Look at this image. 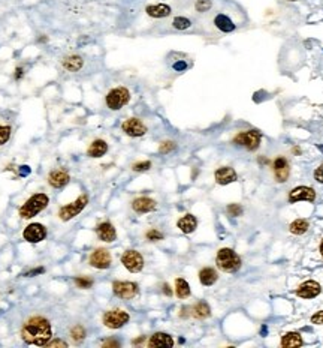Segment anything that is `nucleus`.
I'll return each instance as SVG.
<instances>
[{
    "label": "nucleus",
    "instance_id": "1",
    "mask_svg": "<svg viewBox=\"0 0 323 348\" xmlns=\"http://www.w3.org/2000/svg\"><path fill=\"white\" fill-rule=\"evenodd\" d=\"M53 330L51 324L43 317H32L27 320L21 329V338L29 345L45 347V344L51 339Z\"/></svg>",
    "mask_w": 323,
    "mask_h": 348
},
{
    "label": "nucleus",
    "instance_id": "2",
    "mask_svg": "<svg viewBox=\"0 0 323 348\" xmlns=\"http://www.w3.org/2000/svg\"><path fill=\"white\" fill-rule=\"evenodd\" d=\"M215 264L218 266L220 270L227 272V273H234V272H237L241 267V258H240V255L234 249L221 248L217 252Z\"/></svg>",
    "mask_w": 323,
    "mask_h": 348
},
{
    "label": "nucleus",
    "instance_id": "3",
    "mask_svg": "<svg viewBox=\"0 0 323 348\" xmlns=\"http://www.w3.org/2000/svg\"><path fill=\"white\" fill-rule=\"evenodd\" d=\"M48 203H50L48 195H45V194H36L33 197H30V198L21 206V209H20V216H21L23 219H30V218L36 216L39 212H42V210L48 206Z\"/></svg>",
    "mask_w": 323,
    "mask_h": 348
},
{
    "label": "nucleus",
    "instance_id": "4",
    "mask_svg": "<svg viewBox=\"0 0 323 348\" xmlns=\"http://www.w3.org/2000/svg\"><path fill=\"white\" fill-rule=\"evenodd\" d=\"M130 99V92L126 87H115L107 95V105L111 110H120Z\"/></svg>",
    "mask_w": 323,
    "mask_h": 348
},
{
    "label": "nucleus",
    "instance_id": "5",
    "mask_svg": "<svg viewBox=\"0 0 323 348\" xmlns=\"http://www.w3.org/2000/svg\"><path fill=\"white\" fill-rule=\"evenodd\" d=\"M87 204H88V197H87V195H81V197H79L78 200H75L73 203L63 206V207L59 210V216H60L62 221H69L72 218H75L76 215H79V213L85 209Z\"/></svg>",
    "mask_w": 323,
    "mask_h": 348
},
{
    "label": "nucleus",
    "instance_id": "6",
    "mask_svg": "<svg viewBox=\"0 0 323 348\" xmlns=\"http://www.w3.org/2000/svg\"><path fill=\"white\" fill-rule=\"evenodd\" d=\"M260 140H262V135L259 131L256 129H250V131H244V132H240L235 138H234V143L238 144V146H243L249 150H256L260 144Z\"/></svg>",
    "mask_w": 323,
    "mask_h": 348
},
{
    "label": "nucleus",
    "instance_id": "7",
    "mask_svg": "<svg viewBox=\"0 0 323 348\" xmlns=\"http://www.w3.org/2000/svg\"><path fill=\"white\" fill-rule=\"evenodd\" d=\"M121 263L123 266L132 273H138L144 269V258L143 255L138 251H126L121 257Z\"/></svg>",
    "mask_w": 323,
    "mask_h": 348
},
{
    "label": "nucleus",
    "instance_id": "8",
    "mask_svg": "<svg viewBox=\"0 0 323 348\" xmlns=\"http://www.w3.org/2000/svg\"><path fill=\"white\" fill-rule=\"evenodd\" d=\"M129 314L121 310L108 311L104 315V324L108 329H120L129 321Z\"/></svg>",
    "mask_w": 323,
    "mask_h": 348
},
{
    "label": "nucleus",
    "instance_id": "9",
    "mask_svg": "<svg viewBox=\"0 0 323 348\" xmlns=\"http://www.w3.org/2000/svg\"><path fill=\"white\" fill-rule=\"evenodd\" d=\"M112 291L121 299H132L138 294V284L127 281H115L112 284Z\"/></svg>",
    "mask_w": 323,
    "mask_h": 348
},
{
    "label": "nucleus",
    "instance_id": "10",
    "mask_svg": "<svg viewBox=\"0 0 323 348\" xmlns=\"http://www.w3.org/2000/svg\"><path fill=\"white\" fill-rule=\"evenodd\" d=\"M111 263H112L111 254H109V251L104 249V248H99V249L93 251L91 255H90V266H93L96 269H101V270L108 269L111 266Z\"/></svg>",
    "mask_w": 323,
    "mask_h": 348
},
{
    "label": "nucleus",
    "instance_id": "11",
    "mask_svg": "<svg viewBox=\"0 0 323 348\" xmlns=\"http://www.w3.org/2000/svg\"><path fill=\"white\" fill-rule=\"evenodd\" d=\"M121 129L129 135V137H143L144 134L147 132V126L143 123V120L132 117L127 119L126 122H123Z\"/></svg>",
    "mask_w": 323,
    "mask_h": 348
},
{
    "label": "nucleus",
    "instance_id": "12",
    "mask_svg": "<svg viewBox=\"0 0 323 348\" xmlns=\"http://www.w3.org/2000/svg\"><path fill=\"white\" fill-rule=\"evenodd\" d=\"M320 291H322L320 284H319V282H316V281H311V279H310V281L302 282V284L298 287L296 294H298L299 297H302V299H313V297L319 296V294H320Z\"/></svg>",
    "mask_w": 323,
    "mask_h": 348
},
{
    "label": "nucleus",
    "instance_id": "13",
    "mask_svg": "<svg viewBox=\"0 0 323 348\" xmlns=\"http://www.w3.org/2000/svg\"><path fill=\"white\" fill-rule=\"evenodd\" d=\"M23 237L30 242V243H39L47 237V230L42 224H30L26 227V230L23 233Z\"/></svg>",
    "mask_w": 323,
    "mask_h": 348
},
{
    "label": "nucleus",
    "instance_id": "14",
    "mask_svg": "<svg viewBox=\"0 0 323 348\" xmlns=\"http://www.w3.org/2000/svg\"><path fill=\"white\" fill-rule=\"evenodd\" d=\"M316 200V191L310 186H298L292 189L289 194V201L296 203V201H314Z\"/></svg>",
    "mask_w": 323,
    "mask_h": 348
},
{
    "label": "nucleus",
    "instance_id": "15",
    "mask_svg": "<svg viewBox=\"0 0 323 348\" xmlns=\"http://www.w3.org/2000/svg\"><path fill=\"white\" fill-rule=\"evenodd\" d=\"M274 174H275L277 182H280V183L286 182L289 174H290V167H289V162H287L286 158L279 156L274 161Z\"/></svg>",
    "mask_w": 323,
    "mask_h": 348
},
{
    "label": "nucleus",
    "instance_id": "16",
    "mask_svg": "<svg viewBox=\"0 0 323 348\" xmlns=\"http://www.w3.org/2000/svg\"><path fill=\"white\" fill-rule=\"evenodd\" d=\"M148 347L151 348H171L174 347V339L171 335L163 333V332H157L154 333L150 341H148Z\"/></svg>",
    "mask_w": 323,
    "mask_h": 348
},
{
    "label": "nucleus",
    "instance_id": "17",
    "mask_svg": "<svg viewBox=\"0 0 323 348\" xmlns=\"http://www.w3.org/2000/svg\"><path fill=\"white\" fill-rule=\"evenodd\" d=\"M69 180H71V177H69V174H68L65 170L51 171L50 176H48V183H50L53 188H56V189L66 186V185L69 183Z\"/></svg>",
    "mask_w": 323,
    "mask_h": 348
},
{
    "label": "nucleus",
    "instance_id": "18",
    "mask_svg": "<svg viewBox=\"0 0 323 348\" xmlns=\"http://www.w3.org/2000/svg\"><path fill=\"white\" fill-rule=\"evenodd\" d=\"M215 182L218 185H229L237 180V173L232 167H221L215 171Z\"/></svg>",
    "mask_w": 323,
    "mask_h": 348
},
{
    "label": "nucleus",
    "instance_id": "19",
    "mask_svg": "<svg viewBox=\"0 0 323 348\" xmlns=\"http://www.w3.org/2000/svg\"><path fill=\"white\" fill-rule=\"evenodd\" d=\"M96 233H98V237L101 240L108 242V243H111V242H114L117 239V231H115V228H114V225L111 222L99 224L98 228H96Z\"/></svg>",
    "mask_w": 323,
    "mask_h": 348
},
{
    "label": "nucleus",
    "instance_id": "20",
    "mask_svg": "<svg viewBox=\"0 0 323 348\" xmlns=\"http://www.w3.org/2000/svg\"><path fill=\"white\" fill-rule=\"evenodd\" d=\"M132 207L136 213H147L156 209V201L148 198V197H140L136 200H133Z\"/></svg>",
    "mask_w": 323,
    "mask_h": 348
},
{
    "label": "nucleus",
    "instance_id": "21",
    "mask_svg": "<svg viewBox=\"0 0 323 348\" xmlns=\"http://www.w3.org/2000/svg\"><path fill=\"white\" fill-rule=\"evenodd\" d=\"M145 12L153 17V18H165L168 15H171V6L165 5V3H159V5H150L145 8Z\"/></svg>",
    "mask_w": 323,
    "mask_h": 348
},
{
    "label": "nucleus",
    "instance_id": "22",
    "mask_svg": "<svg viewBox=\"0 0 323 348\" xmlns=\"http://www.w3.org/2000/svg\"><path fill=\"white\" fill-rule=\"evenodd\" d=\"M107 152V141H104V140H95V141L90 144V147H88V150H87V155L90 156V158H101V156L105 155Z\"/></svg>",
    "mask_w": 323,
    "mask_h": 348
},
{
    "label": "nucleus",
    "instance_id": "23",
    "mask_svg": "<svg viewBox=\"0 0 323 348\" xmlns=\"http://www.w3.org/2000/svg\"><path fill=\"white\" fill-rule=\"evenodd\" d=\"M196 227H198V221L193 215H186L178 221V228L186 234L193 233L196 230Z\"/></svg>",
    "mask_w": 323,
    "mask_h": 348
},
{
    "label": "nucleus",
    "instance_id": "24",
    "mask_svg": "<svg viewBox=\"0 0 323 348\" xmlns=\"http://www.w3.org/2000/svg\"><path fill=\"white\" fill-rule=\"evenodd\" d=\"M82 65H84L82 57H79V56H76V54H72L69 57H65V59H63V68H65L66 71H71V72L79 71V69L82 68Z\"/></svg>",
    "mask_w": 323,
    "mask_h": 348
},
{
    "label": "nucleus",
    "instance_id": "25",
    "mask_svg": "<svg viewBox=\"0 0 323 348\" xmlns=\"http://www.w3.org/2000/svg\"><path fill=\"white\" fill-rule=\"evenodd\" d=\"M214 24L218 30L224 32V33H226V32H232V30H235V24H234V21H232L229 17L223 15V14H218V15L215 17Z\"/></svg>",
    "mask_w": 323,
    "mask_h": 348
},
{
    "label": "nucleus",
    "instance_id": "26",
    "mask_svg": "<svg viewBox=\"0 0 323 348\" xmlns=\"http://www.w3.org/2000/svg\"><path fill=\"white\" fill-rule=\"evenodd\" d=\"M304 342H302V338L299 333L296 332H289L286 333L283 338H282V347L285 348H292V347H301Z\"/></svg>",
    "mask_w": 323,
    "mask_h": 348
},
{
    "label": "nucleus",
    "instance_id": "27",
    "mask_svg": "<svg viewBox=\"0 0 323 348\" xmlns=\"http://www.w3.org/2000/svg\"><path fill=\"white\" fill-rule=\"evenodd\" d=\"M217 278H218L217 276V272L214 269H211V267H205V269H202V270L199 272V281L205 287H210V285L215 284Z\"/></svg>",
    "mask_w": 323,
    "mask_h": 348
},
{
    "label": "nucleus",
    "instance_id": "28",
    "mask_svg": "<svg viewBox=\"0 0 323 348\" xmlns=\"http://www.w3.org/2000/svg\"><path fill=\"white\" fill-rule=\"evenodd\" d=\"M192 315L195 318H199V320H204V318H208L211 315V310L210 306L205 303V302H199L196 303L193 308H192Z\"/></svg>",
    "mask_w": 323,
    "mask_h": 348
},
{
    "label": "nucleus",
    "instance_id": "29",
    "mask_svg": "<svg viewBox=\"0 0 323 348\" xmlns=\"http://www.w3.org/2000/svg\"><path fill=\"white\" fill-rule=\"evenodd\" d=\"M308 227H310L308 221H305V219H295V221H293V222L290 224L289 230H290V233H292V234L301 236V234L307 233V230H308Z\"/></svg>",
    "mask_w": 323,
    "mask_h": 348
},
{
    "label": "nucleus",
    "instance_id": "30",
    "mask_svg": "<svg viewBox=\"0 0 323 348\" xmlns=\"http://www.w3.org/2000/svg\"><path fill=\"white\" fill-rule=\"evenodd\" d=\"M175 290H177V296H178L179 299H186V297L190 296V285L182 278H178L175 281Z\"/></svg>",
    "mask_w": 323,
    "mask_h": 348
},
{
    "label": "nucleus",
    "instance_id": "31",
    "mask_svg": "<svg viewBox=\"0 0 323 348\" xmlns=\"http://www.w3.org/2000/svg\"><path fill=\"white\" fill-rule=\"evenodd\" d=\"M71 335H72V339H73L76 344H79V342H82V341H84V338H85V330H84V327H82V326H75V327L71 330Z\"/></svg>",
    "mask_w": 323,
    "mask_h": 348
},
{
    "label": "nucleus",
    "instance_id": "32",
    "mask_svg": "<svg viewBox=\"0 0 323 348\" xmlns=\"http://www.w3.org/2000/svg\"><path fill=\"white\" fill-rule=\"evenodd\" d=\"M172 26L175 29H178V30H186V29H189L192 26V21L189 18H186V17H177V18H174Z\"/></svg>",
    "mask_w": 323,
    "mask_h": 348
},
{
    "label": "nucleus",
    "instance_id": "33",
    "mask_svg": "<svg viewBox=\"0 0 323 348\" xmlns=\"http://www.w3.org/2000/svg\"><path fill=\"white\" fill-rule=\"evenodd\" d=\"M75 284L78 288H90L93 285V279L87 278V276H76L75 278Z\"/></svg>",
    "mask_w": 323,
    "mask_h": 348
},
{
    "label": "nucleus",
    "instance_id": "34",
    "mask_svg": "<svg viewBox=\"0 0 323 348\" xmlns=\"http://www.w3.org/2000/svg\"><path fill=\"white\" fill-rule=\"evenodd\" d=\"M9 138H11V126L0 125V146L8 143Z\"/></svg>",
    "mask_w": 323,
    "mask_h": 348
},
{
    "label": "nucleus",
    "instance_id": "35",
    "mask_svg": "<svg viewBox=\"0 0 323 348\" xmlns=\"http://www.w3.org/2000/svg\"><path fill=\"white\" fill-rule=\"evenodd\" d=\"M195 8H196L198 12H205V11H208L211 8V0H198Z\"/></svg>",
    "mask_w": 323,
    "mask_h": 348
},
{
    "label": "nucleus",
    "instance_id": "36",
    "mask_svg": "<svg viewBox=\"0 0 323 348\" xmlns=\"http://www.w3.org/2000/svg\"><path fill=\"white\" fill-rule=\"evenodd\" d=\"M175 149V143L174 141H163L159 147V152L160 153H169Z\"/></svg>",
    "mask_w": 323,
    "mask_h": 348
},
{
    "label": "nucleus",
    "instance_id": "37",
    "mask_svg": "<svg viewBox=\"0 0 323 348\" xmlns=\"http://www.w3.org/2000/svg\"><path fill=\"white\" fill-rule=\"evenodd\" d=\"M227 213H229L230 216H240V215L243 213V207H241L240 204H229Z\"/></svg>",
    "mask_w": 323,
    "mask_h": 348
},
{
    "label": "nucleus",
    "instance_id": "38",
    "mask_svg": "<svg viewBox=\"0 0 323 348\" xmlns=\"http://www.w3.org/2000/svg\"><path fill=\"white\" fill-rule=\"evenodd\" d=\"M133 171H147L148 168H151V162L150 161H144V162H136L133 164Z\"/></svg>",
    "mask_w": 323,
    "mask_h": 348
},
{
    "label": "nucleus",
    "instance_id": "39",
    "mask_svg": "<svg viewBox=\"0 0 323 348\" xmlns=\"http://www.w3.org/2000/svg\"><path fill=\"white\" fill-rule=\"evenodd\" d=\"M147 239H148V240H151V242H156V240H162V239H163V234L153 228V230H150V231L147 233Z\"/></svg>",
    "mask_w": 323,
    "mask_h": 348
},
{
    "label": "nucleus",
    "instance_id": "40",
    "mask_svg": "<svg viewBox=\"0 0 323 348\" xmlns=\"http://www.w3.org/2000/svg\"><path fill=\"white\" fill-rule=\"evenodd\" d=\"M45 347L48 348H56V347H62V348H66L68 347V344L65 342V341H60V339H54V341H48L47 344H45Z\"/></svg>",
    "mask_w": 323,
    "mask_h": 348
},
{
    "label": "nucleus",
    "instance_id": "41",
    "mask_svg": "<svg viewBox=\"0 0 323 348\" xmlns=\"http://www.w3.org/2000/svg\"><path fill=\"white\" fill-rule=\"evenodd\" d=\"M311 323L313 324H323V311H319L317 314H314L311 317Z\"/></svg>",
    "mask_w": 323,
    "mask_h": 348
},
{
    "label": "nucleus",
    "instance_id": "42",
    "mask_svg": "<svg viewBox=\"0 0 323 348\" xmlns=\"http://www.w3.org/2000/svg\"><path fill=\"white\" fill-rule=\"evenodd\" d=\"M314 179H316L319 183H323V164L314 171Z\"/></svg>",
    "mask_w": 323,
    "mask_h": 348
},
{
    "label": "nucleus",
    "instance_id": "43",
    "mask_svg": "<svg viewBox=\"0 0 323 348\" xmlns=\"http://www.w3.org/2000/svg\"><path fill=\"white\" fill-rule=\"evenodd\" d=\"M104 347H105V348H108V347L118 348V347H120V344H118L117 341H112V339H109V341H105V342H104Z\"/></svg>",
    "mask_w": 323,
    "mask_h": 348
},
{
    "label": "nucleus",
    "instance_id": "44",
    "mask_svg": "<svg viewBox=\"0 0 323 348\" xmlns=\"http://www.w3.org/2000/svg\"><path fill=\"white\" fill-rule=\"evenodd\" d=\"M186 68H187V65L184 62H178V63L174 65V69H177V71H184Z\"/></svg>",
    "mask_w": 323,
    "mask_h": 348
},
{
    "label": "nucleus",
    "instance_id": "45",
    "mask_svg": "<svg viewBox=\"0 0 323 348\" xmlns=\"http://www.w3.org/2000/svg\"><path fill=\"white\" fill-rule=\"evenodd\" d=\"M37 273H43V267H39V269H36V270L29 272V273H26V276H35Z\"/></svg>",
    "mask_w": 323,
    "mask_h": 348
},
{
    "label": "nucleus",
    "instance_id": "46",
    "mask_svg": "<svg viewBox=\"0 0 323 348\" xmlns=\"http://www.w3.org/2000/svg\"><path fill=\"white\" fill-rule=\"evenodd\" d=\"M20 173H21L23 176H27V174L30 173V168H29L27 165H24V167H21V170H20Z\"/></svg>",
    "mask_w": 323,
    "mask_h": 348
},
{
    "label": "nucleus",
    "instance_id": "47",
    "mask_svg": "<svg viewBox=\"0 0 323 348\" xmlns=\"http://www.w3.org/2000/svg\"><path fill=\"white\" fill-rule=\"evenodd\" d=\"M163 293H165L166 296H171V294H172V291H171V288H169V285H168V284H165V285H163Z\"/></svg>",
    "mask_w": 323,
    "mask_h": 348
},
{
    "label": "nucleus",
    "instance_id": "48",
    "mask_svg": "<svg viewBox=\"0 0 323 348\" xmlns=\"http://www.w3.org/2000/svg\"><path fill=\"white\" fill-rule=\"evenodd\" d=\"M21 77H23V68H17V69H15V78L20 80Z\"/></svg>",
    "mask_w": 323,
    "mask_h": 348
},
{
    "label": "nucleus",
    "instance_id": "49",
    "mask_svg": "<svg viewBox=\"0 0 323 348\" xmlns=\"http://www.w3.org/2000/svg\"><path fill=\"white\" fill-rule=\"evenodd\" d=\"M144 341H145V336H141V338L135 339V341H133V344H135V345H138V344H143Z\"/></svg>",
    "mask_w": 323,
    "mask_h": 348
},
{
    "label": "nucleus",
    "instance_id": "50",
    "mask_svg": "<svg viewBox=\"0 0 323 348\" xmlns=\"http://www.w3.org/2000/svg\"><path fill=\"white\" fill-rule=\"evenodd\" d=\"M320 254H322V257H323V239H322V242H320Z\"/></svg>",
    "mask_w": 323,
    "mask_h": 348
},
{
    "label": "nucleus",
    "instance_id": "51",
    "mask_svg": "<svg viewBox=\"0 0 323 348\" xmlns=\"http://www.w3.org/2000/svg\"><path fill=\"white\" fill-rule=\"evenodd\" d=\"M319 147H320V150H322V152H323V146H319Z\"/></svg>",
    "mask_w": 323,
    "mask_h": 348
},
{
    "label": "nucleus",
    "instance_id": "52",
    "mask_svg": "<svg viewBox=\"0 0 323 348\" xmlns=\"http://www.w3.org/2000/svg\"><path fill=\"white\" fill-rule=\"evenodd\" d=\"M290 2H295V0H290Z\"/></svg>",
    "mask_w": 323,
    "mask_h": 348
}]
</instances>
